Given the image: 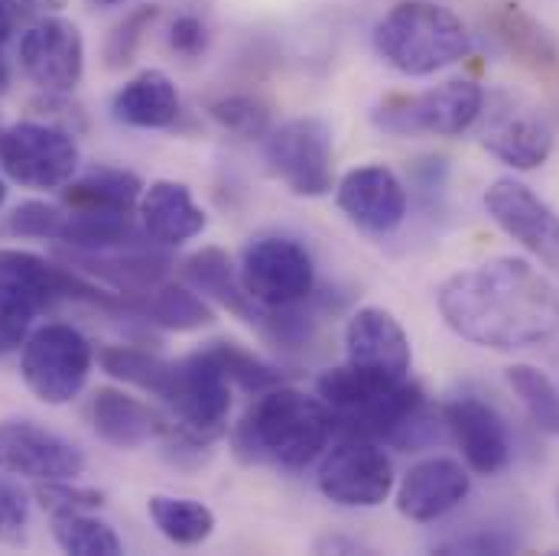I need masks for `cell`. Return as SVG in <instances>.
<instances>
[{
    "instance_id": "1",
    "label": "cell",
    "mask_w": 559,
    "mask_h": 556,
    "mask_svg": "<svg viewBox=\"0 0 559 556\" xmlns=\"http://www.w3.org/2000/svg\"><path fill=\"white\" fill-rule=\"evenodd\" d=\"M436 306L459 339L491 352L537 348L559 332L557 286L521 258H495L452 274L439 286Z\"/></svg>"
},
{
    "instance_id": "2",
    "label": "cell",
    "mask_w": 559,
    "mask_h": 556,
    "mask_svg": "<svg viewBox=\"0 0 559 556\" xmlns=\"http://www.w3.org/2000/svg\"><path fill=\"white\" fill-rule=\"evenodd\" d=\"M316 394L342 436H365L397 449H423L436 439V417L411 378L394 381L345 362L319 378Z\"/></svg>"
},
{
    "instance_id": "3",
    "label": "cell",
    "mask_w": 559,
    "mask_h": 556,
    "mask_svg": "<svg viewBox=\"0 0 559 556\" xmlns=\"http://www.w3.org/2000/svg\"><path fill=\"white\" fill-rule=\"evenodd\" d=\"M335 423L329 407L296 388L277 385L248 407L235 426V452L245 462L274 465L283 472H302L332 442Z\"/></svg>"
},
{
    "instance_id": "4",
    "label": "cell",
    "mask_w": 559,
    "mask_h": 556,
    "mask_svg": "<svg viewBox=\"0 0 559 556\" xmlns=\"http://www.w3.org/2000/svg\"><path fill=\"white\" fill-rule=\"evenodd\" d=\"M374 49L401 75L423 79L462 62L472 52V36L452 10L407 0L378 20Z\"/></svg>"
},
{
    "instance_id": "5",
    "label": "cell",
    "mask_w": 559,
    "mask_h": 556,
    "mask_svg": "<svg viewBox=\"0 0 559 556\" xmlns=\"http://www.w3.org/2000/svg\"><path fill=\"white\" fill-rule=\"evenodd\" d=\"M163 401L173 414L169 436L186 449H205L228 433L231 381L209 348H199L189 358L176 362Z\"/></svg>"
},
{
    "instance_id": "6",
    "label": "cell",
    "mask_w": 559,
    "mask_h": 556,
    "mask_svg": "<svg viewBox=\"0 0 559 556\" xmlns=\"http://www.w3.org/2000/svg\"><path fill=\"white\" fill-rule=\"evenodd\" d=\"M485 111L481 85L468 79L442 82L423 95H391L374 111L371 121L391 138H459Z\"/></svg>"
},
{
    "instance_id": "7",
    "label": "cell",
    "mask_w": 559,
    "mask_h": 556,
    "mask_svg": "<svg viewBox=\"0 0 559 556\" xmlns=\"http://www.w3.org/2000/svg\"><path fill=\"white\" fill-rule=\"evenodd\" d=\"M92 365H95L92 342L66 322H49L36 329L23 342V355H20L23 385L33 391V398H39L49 407L72 404L85 391Z\"/></svg>"
},
{
    "instance_id": "8",
    "label": "cell",
    "mask_w": 559,
    "mask_h": 556,
    "mask_svg": "<svg viewBox=\"0 0 559 556\" xmlns=\"http://www.w3.org/2000/svg\"><path fill=\"white\" fill-rule=\"evenodd\" d=\"M79 143L56 125L16 121L0 131V169L26 189H62L79 173Z\"/></svg>"
},
{
    "instance_id": "9",
    "label": "cell",
    "mask_w": 559,
    "mask_h": 556,
    "mask_svg": "<svg viewBox=\"0 0 559 556\" xmlns=\"http://www.w3.org/2000/svg\"><path fill=\"white\" fill-rule=\"evenodd\" d=\"M316 485L338 508H378L394 492V465L381 442L342 436L322 452Z\"/></svg>"
},
{
    "instance_id": "10",
    "label": "cell",
    "mask_w": 559,
    "mask_h": 556,
    "mask_svg": "<svg viewBox=\"0 0 559 556\" xmlns=\"http://www.w3.org/2000/svg\"><path fill=\"white\" fill-rule=\"evenodd\" d=\"M264 156L271 173L289 192L302 199H319L332 192V131L319 118H296L274 128L267 134Z\"/></svg>"
},
{
    "instance_id": "11",
    "label": "cell",
    "mask_w": 559,
    "mask_h": 556,
    "mask_svg": "<svg viewBox=\"0 0 559 556\" xmlns=\"http://www.w3.org/2000/svg\"><path fill=\"white\" fill-rule=\"evenodd\" d=\"M238 274L248 296L264 309L299 306L316 289L312 255L299 241L283 235L258 238L254 245H248Z\"/></svg>"
},
{
    "instance_id": "12",
    "label": "cell",
    "mask_w": 559,
    "mask_h": 556,
    "mask_svg": "<svg viewBox=\"0 0 559 556\" xmlns=\"http://www.w3.org/2000/svg\"><path fill=\"white\" fill-rule=\"evenodd\" d=\"M20 69L36 88L49 95L75 92V85L85 75L82 29L56 13L39 16L20 36Z\"/></svg>"
},
{
    "instance_id": "13",
    "label": "cell",
    "mask_w": 559,
    "mask_h": 556,
    "mask_svg": "<svg viewBox=\"0 0 559 556\" xmlns=\"http://www.w3.org/2000/svg\"><path fill=\"white\" fill-rule=\"evenodd\" d=\"M491 222L547 268H559V215L521 179H495L485 192Z\"/></svg>"
},
{
    "instance_id": "14",
    "label": "cell",
    "mask_w": 559,
    "mask_h": 556,
    "mask_svg": "<svg viewBox=\"0 0 559 556\" xmlns=\"http://www.w3.org/2000/svg\"><path fill=\"white\" fill-rule=\"evenodd\" d=\"M0 472L23 475L33 482L79 478L85 472V456L79 446L62 439L59 433L29 423V419H3L0 423Z\"/></svg>"
},
{
    "instance_id": "15",
    "label": "cell",
    "mask_w": 559,
    "mask_h": 556,
    "mask_svg": "<svg viewBox=\"0 0 559 556\" xmlns=\"http://www.w3.org/2000/svg\"><path fill=\"white\" fill-rule=\"evenodd\" d=\"M335 202L342 215L368 235H391L407 218V186L388 166L348 169L335 186Z\"/></svg>"
},
{
    "instance_id": "16",
    "label": "cell",
    "mask_w": 559,
    "mask_h": 556,
    "mask_svg": "<svg viewBox=\"0 0 559 556\" xmlns=\"http://www.w3.org/2000/svg\"><path fill=\"white\" fill-rule=\"evenodd\" d=\"M345 355L348 365L404 381L411 378L414 352L404 326L394 319V312L381 306H365L358 309L348 326H345Z\"/></svg>"
},
{
    "instance_id": "17",
    "label": "cell",
    "mask_w": 559,
    "mask_h": 556,
    "mask_svg": "<svg viewBox=\"0 0 559 556\" xmlns=\"http://www.w3.org/2000/svg\"><path fill=\"white\" fill-rule=\"evenodd\" d=\"M442 423H445L449 436L455 439V446L462 449V459L472 472L498 475L508 469L511 436H508L501 414L491 404H485L472 394H462L442 407Z\"/></svg>"
},
{
    "instance_id": "18",
    "label": "cell",
    "mask_w": 559,
    "mask_h": 556,
    "mask_svg": "<svg viewBox=\"0 0 559 556\" xmlns=\"http://www.w3.org/2000/svg\"><path fill=\"white\" fill-rule=\"evenodd\" d=\"M472 492V475L462 462L432 456L417 462L397 485V511L407 521L429 524L455 511Z\"/></svg>"
},
{
    "instance_id": "19",
    "label": "cell",
    "mask_w": 559,
    "mask_h": 556,
    "mask_svg": "<svg viewBox=\"0 0 559 556\" xmlns=\"http://www.w3.org/2000/svg\"><path fill=\"white\" fill-rule=\"evenodd\" d=\"M140 228L146 232L150 245L179 248L199 238L209 225L205 209L192 199V189L176 179H156L143 186L140 196Z\"/></svg>"
},
{
    "instance_id": "20",
    "label": "cell",
    "mask_w": 559,
    "mask_h": 556,
    "mask_svg": "<svg viewBox=\"0 0 559 556\" xmlns=\"http://www.w3.org/2000/svg\"><path fill=\"white\" fill-rule=\"evenodd\" d=\"M92 426L95 433L118 446V449H140L159 436L169 433V423L159 417L150 404L118 391V388H98L92 398Z\"/></svg>"
},
{
    "instance_id": "21",
    "label": "cell",
    "mask_w": 559,
    "mask_h": 556,
    "mask_svg": "<svg viewBox=\"0 0 559 556\" xmlns=\"http://www.w3.org/2000/svg\"><path fill=\"white\" fill-rule=\"evenodd\" d=\"M111 115L138 131H166L179 121L182 102L173 79L159 69H146L124 82L111 98Z\"/></svg>"
},
{
    "instance_id": "22",
    "label": "cell",
    "mask_w": 559,
    "mask_h": 556,
    "mask_svg": "<svg viewBox=\"0 0 559 556\" xmlns=\"http://www.w3.org/2000/svg\"><path fill=\"white\" fill-rule=\"evenodd\" d=\"M182 277L192 289H199L202 296L215 299L218 306H225L228 312H235L238 319L251 322V326H261L264 322V306L254 303L241 283V274L235 271L231 258L218 248H202L199 255H192L186 264H182Z\"/></svg>"
},
{
    "instance_id": "23",
    "label": "cell",
    "mask_w": 559,
    "mask_h": 556,
    "mask_svg": "<svg viewBox=\"0 0 559 556\" xmlns=\"http://www.w3.org/2000/svg\"><path fill=\"white\" fill-rule=\"evenodd\" d=\"M481 146L514 169H537L554 153V134L540 118L508 111L491 118V125L481 131Z\"/></svg>"
},
{
    "instance_id": "24",
    "label": "cell",
    "mask_w": 559,
    "mask_h": 556,
    "mask_svg": "<svg viewBox=\"0 0 559 556\" xmlns=\"http://www.w3.org/2000/svg\"><path fill=\"white\" fill-rule=\"evenodd\" d=\"M143 182L128 169H92L82 179L62 186V202L69 212L82 215H131L140 205Z\"/></svg>"
},
{
    "instance_id": "25",
    "label": "cell",
    "mask_w": 559,
    "mask_h": 556,
    "mask_svg": "<svg viewBox=\"0 0 559 556\" xmlns=\"http://www.w3.org/2000/svg\"><path fill=\"white\" fill-rule=\"evenodd\" d=\"M153 326L169 332H199L215 322V309L205 296L186 283H156L131 303Z\"/></svg>"
},
{
    "instance_id": "26",
    "label": "cell",
    "mask_w": 559,
    "mask_h": 556,
    "mask_svg": "<svg viewBox=\"0 0 559 556\" xmlns=\"http://www.w3.org/2000/svg\"><path fill=\"white\" fill-rule=\"evenodd\" d=\"M495 33L511 56L537 72L559 69V43L544 23H537L521 3H504L495 13Z\"/></svg>"
},
{
    "instance_id": "27",
    "label": "cell",
    "mask_w": 559,
    "mask_h": 556,
    "mask_svg": "<svg viewBox=\"0 0 559 556\" xmlns=\"http://www.w3.org/2000/svg\"><path fill=\"white\" fill-rule=\"evenodd\" d=\"M146 514L156 531L176 547H199L215 534V511L195 498L153 495L146 501Z\"/></svg>"
},
{
    "instance_id": "28",
    "label": "cell",
    "mask_w": 559,
    "mask_h": 556,
    "mask_svg": "<svg viewBox=\"0 0 559 556\" xmlns=\"http://www.w3.org/2000/svg\"><path fill=\"white\" fill-rule=\"evenodd\" d=\"M98 365L115 381H124V385L140 388L146 394H156V398H166L173 368H176V362H166L159 355H150V352L131 348V345H102Z\"/></svg>"
},
{
    "instance_id": "29",
    "label": "cell",
    "mask_w": 559,
    "mask_h": 556,
    "mask_svg": "<svg viewBox=\"0 0 559 556\" xmlns=\"http://www.w3.org/2000/svg\"><path fill=\"white\" fill-rule=\"evenodd\" d=\"M52 541L59 544L62 554L72 556H118L124 554V544L118 531L88 511H72V514H56L52 518Z\"/></svg>"
},
{
    "instance_id": "30",
    "label": "cell",
    "mask_w": 559,
    "mask_h": 556,
    "mask_svg": "<svg viewBox=\"0 0 559 556\" xmlns=\"http://www.w3.org/2000/svg\"><path fill=\"white\" fill-rule=\"evenodd\" d=\"M508 385L521 398L527 417L534 419L537 429L559 436V388L557 381L534 368V365H511L508 368Z\"/></svg>"
},
{
    "instance_id": "31",
    "label": "cell",
    "mask_w": 559,
    "mask_h": 556,
    "mask_svg": "<svg viewBox=\"0 0 559 556\" xmlns=\"http://www.w3.org/2000/svg\"><path fill=\"white\" fill-rule=\"evenodd\" d=\"M39 309L43 303L29 286L0 274V355L16 352L29 339V326Z\"/></svg>"
},
{
    "instance_id": "32",
    "label": "cell",
    "mask_w": 559,
    "mask_h": 556,
    "mask_svg": "<svg viewBox=\"0 0 559 556\" xmlns=\"http://www.w3.org/2000/svg\"><path fill=\"white\" fill-rule=\"evenodd\" d=\"M209 115L218 128L245 140L267 138L274 131V111L258 95H222L209 105Z\"/></svg>"
},
{
    "instance_id": "33",
    "label": "cell",
    "mask_w": 559,
    "mask_h": 556,
    "mask_svg": "<svg viewBox=\"0 0 559 556\" xmlns=\"http://www.w3.org/2000/svg\"><path fill=\"white\" fill-rule=\"evenodd\" d=\"M205 348L222 365V371L228 375V381L238 385V388H245V391H251V394H264V391L283 385V375H280L274 365L261 362L254 352H248V348H241L235 342H209Z\"/></svg>"
},
{
    "instance_id": "34",
    "label": "cell",
    "mask_w": 559,
    "mask_h": 556,
    "mask_svg": "<svg viewBox=\"0 0 559 556\" xmlns=\"http://www.w3.org/2000/svg\"><path fill=\"white\" fill-rule=\"evenodd\" d=\"M156 16H159L156 7H138V10H131V13L115 26V33H111L108 43H105V59H108L111 69H124V66L134 62L140 43H143V36L150 33V26H153Z\"/></svg>"
},
{
    "instance_id": "35",
    "label": "cell",
    "mask_w": 559,
    "mask_h": 556,
    "mask_svg": "<svg viewBox=\"0 0 559 556\" xmlns=\"http://www.w3.org/2000/svg\"><path fill=\"white\" fill-rule=\"evenodd\" d=\"M75 478H56V482H36V501L39 508L56 518V514H72V511H95L105 505V495L95 488H79L72 485Z\"/></svg>"
},
{
    "instance_id": "36",
    "label": "cell",
    "mask_w": 559,
    "mask_h": 556,
    "mask_svg": "<svg viewBox=\"0 0 559 556\" xmlns=\"http://www.w3.org/2000/svg\"><path fill=\"white\" fill-rule=\"evenodd\" d=\"M62 225H66V212L49 205V202H23L10 212L3 232L13 235V238H56L62 235Z\"/></svg>"
},
{
    "instance_id": "37",
    "label": "cell",
    "mask_w": 559,
    "mask_h": 556,
    "mask_svg": "<svg viewBox=\"0 0 559 556\" xmlns=\"http://www.w3.org/2000/svg\"><path fill=\"white\" fill-rule=\"evenodd\" d=\"M26 528H29V501L26 495L0 478V544L20 547L26 541Z\"/></svg>"
},
{
    "instance_id": "38",
    "label": "cell",
    "mask_w": 559,
    "mask_h": 556,
    "mask_svg": "<svg viewBox=\"0 0 559 556\" xmlns=\"http://www.w3.org/2000/svg\"><path fill=\"white\" fill-rule=\"evenodd\" d=\"M521 541L504 531V528H488V531H472V534H455L442 544H436L439 554H511L518 551Z\"/></svg>"
},
{
    "instance_id": "39",
    "label": "cell",
    "mask_w": 559,
    "mask_h": 556,
    "mask_svg": "<svg viewBox=\"0 0 559 556\" xmlns=\"http://www.w3.org/2000/svg\"><path fill=\"white\" fill-rule=\"evenodd\" d=\"M209 26H205V20L202 16H195V13H179L176 20H173V26H169V33H166V43H169V49L176 52V56H182V59H199L205 49H209Z\"/></svg>"
},
{
    "instance_id": "40",
    "label": "cell",
    "mask_w": 559,
    "mask_h": 556,
    "mask_svg": "<svg viewBox=\"0 0 559 556\" xmlns=\"http://www.w3.org/2000/svg\"><path fill=\"white\" fill-rule=\"evenodd\" d=\"M13 7H20V10H26V13H39V16H46V13H59L69 0H10Z\"/></svg>"
},
{
    "instance_id": "41",
    "label": "cell",
    "mask_w": 559,
    "mask_h": 556,
    "mask_svg": "<svg viewBox=\"0 0 559 556\" xmlns=\"http://www.w3.org/2000/svg\"><path fill=\"white\" fill-rule=\"evenodd\" d=\"M10 33H13V10H10L7 0H0V49L10 39Z\"/></svg>"
},
{
    "instance_id": "42",
    "label": "cell",
    "mask_w": 559,
    "mask_h": 556,
    "mask_svg": "<svg viewBox=\"0 0 559 556\" xmlns=\"http://www.w3.org/2000/svg\"><path fill=\"white\" fill-rule=\"evenodd\" d=\"M10 88V62L3 59V49H0V95H7Z\"/></svg>"
},
{
    "instance_id": "43",
    "label": "cell",
    "mask_w": 559,
    "mask_h": 556,
    "mask_svg": "<svg viewBox=\"0 0 559 556\" xmlns=\"http://www.w3.org/2000/svg\"><path fill=\"white\" fill-rule=\"evenodd\" d=\"M92 3H98V7H118V3H128V0H92Z\"/></svg>"
},
{
    "instance_id": "44",
    "label": "cell",
    "mask_w": 559,
    "mask_h": 556,
    "mask_svg": "<svg viewBox=\"0 0 559 556\" xmlns=\"http://www.w3.org/2000/svg\"><path fill=\"white\" fill-rule=\"evenodd\" d=\"M3 202H7V186H3V179H0V209H3Z\"/></svg>"
}]
</instances>
